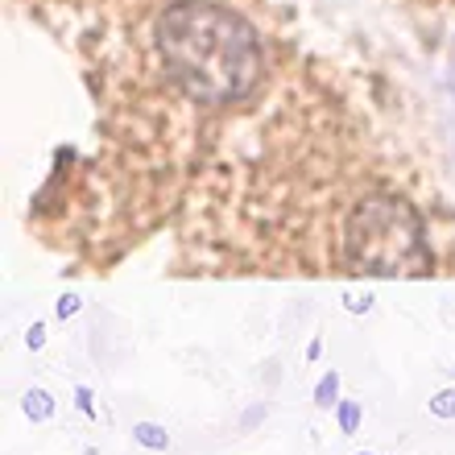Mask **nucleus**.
<instances>
[{
	"label": "nucleus",
	"instance_id": "39448f33",
	"mask_svg": "<svg viewBox=\"0 0 455 455\" xmlns=\"http://www.w3.org/2000/svg\"><path fill=\"white\" fill-rule=\"evenodd\" d=\"M25 410H29L34 419H46V414H50V397L46 394H29V397H25Z\"/></svg>",
	"mask_w": 455,
	"mask_h": 455
},
{
	"label": "nucleus",
	"instance_id": "7ed1b4c3",
	"mask_svg": "<svg viewBox=\"0 0 455 455\" xmlns=\"http://www.w3.org/2000/svg\"><path fill=\"white\" fill-rule=\"evenodd\" d=\"M339 427H344L347 435L360 427V406H356V402H344V406H339Z\"/></svg>",
	"mask_w": 455,
	"mask_h": 455
},
{
	"label": "nucleus",
	"instance_id": "f03ea898",
	"mask_svg": "<svg viewBox=\"0 0 455 455\" xmlns=\"http://www.w3.org/2000/svg\"><path fill=\"white\" fill-rule=\"evenodd\" d=\"M137 443H141V447H154V451H162L170 439H166V431H162V427H154V422H141V427H137Z\"/></svg>",
	"mask_w": 455,
	"mask_h": 455
},
{
	"label": "nucleus",
	"instance_id": "423d86ee",
	"mask_svg": "<svg viewBox=\"0 0 455 455\" xmlns=\"http://www.w3.org/2000/svg\"><path fill=\"white\" fill-rule=\"evenodd\" d=\"M331 397H336V377H323V385H319V406H331Z\"/></svg>",
	"mask_w": 455,
	"mask_h": 455
},
{
	"label": "nucleus",
	"instance_id": "f257e3e1",
	"mask_svg": "<svg viewBox=\"0 0 455 455\" xmlns=\"http://www.w3.org/2000/svg\"><path fill=\"white\" fill-rule=\"evenodd\" d=\"M162 46L182 84L204 100H228L257 75V46L236 17L207 4H182L162 25Z\"/></svg>",
	"mask_w": 455,
	"mask_h": 455
},
{
	"label": "nucleus",
	"instance_id": "20e7f679",
	"mask_svg": "<svg viewBox=\"0 0 455 455\" xmlns=\"http://www.w3.org/2000/svg\"><path fill=\"white\" fill-rule=\"evenodd\" d=\"M431 410L439 414V419H455V389H447V394H439L431 402Z\"/></svg>",
	"mask_w": 455,
	"mask_h": 455
}]
</instances>
